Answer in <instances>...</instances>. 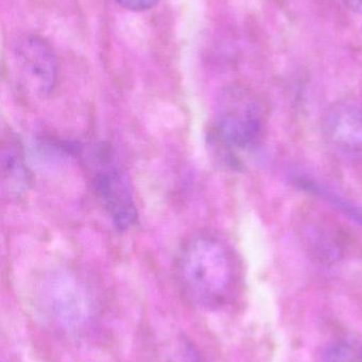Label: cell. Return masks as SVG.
Returning <instances> with one entry per match:
<instances>
[{
    "instance_id": "1",
    "label": "cell",
    "mask_w": 362,
    "mask_h": 362,
    "mask_svg": "<svg viewBox=\"0 0 362 362\" xmlns=\"http://www.w3.org/2000/svg\"><path fill=\"white\" fill-rule=\"evenodd\" d=\"M181 291L197 308L215 310L231 297L236 282L233 255L216 236L201 233L189 238L176 264Z\"/></svg>"
},
{
    "instance_id": "2",
    "label": "cell",
    "mask_w": 362,
    "mask_h": 362,
    "mask_svg": "<svg viewBox=\"0 0 362 362\" xmlns=\"http://www.w3.org/2000/svg\"><path fill=\"white\" fill-rule=\"evenodd\" d=\"M263 108L256 95L242 86L225 89L217 102L216 135L223 146L246 150L256 144L263 129Z\"/></svg>"
},
{
    "instance_id": "3",
    "label": "cell",
    "mask_w": 362,
    "mask_h": 362,
    "mask_svg": "<svg viewBox=\"0 0 362 362\" xmlns=\"http://www.w3.org/2000/svg\"><path fill=\"white\" fill-rule=\"evenodd\" d=\"M89 167L94 192L106 214L118 229H129L135 223L137 212L125 174L103 148L91 154Z\"/></svg>"
},
{
    "instance_id": "4",
    "label": "cell",
    "mask_w": 362,
    "mask_h": 362,
    "mask_svg": "<svg viewBox=\"0 0 362 362\" xmlns=\"http://www.w3.org/2000/svg\"><path fill=\"white\" fill-rule=\"evenodd\" d=\"M11 64L17 85L29 95H50L57 78V62L48 42L38 36H25L11 51Z\"/></svg>"
},
{
    "instance_id": "5",
    "label": "cell",
    "mask_w": 362,
    "mask_h": 362,
    "mask_svg": "<svg viewBox=\"0 0 362 362\" xmlns=\"http://www.w3.org/2000/svg\"><path fill=\"white\" fill-rule=\"evenodd\" d=\"M324 132L331 146L342 156L362 160V107L339 102L327 110Z\"/></svg>"
},
{
    "instance_id": "6",
    "label": "cell",
    "mask_w": 362,
    "mask_h": 362,
    "mask_svg": "<svg viewBox=\"0 0 362 362\" xmlns=\"http://www.w3.org/2000/svg\"><path fill=\"white\" fill-rule=\"evenodd\" d=\"M1 181L2 189L9 196H18L29 185V173L23 160V148L11 133L2 137Z\"/></svg>"
},
{
    "instance_id": "7",
    "label": "cell",
    "mask_w": 362,
    "mask_h": 362,
    "mask_svg": "<svg viewBox=\"0 0 362 362\" xmlns=\"http://www.w3.org/2000/svg\"><path fill=\"white\" fill-rule=\"evenodd\" d=\"M322 362H362V340L353 335L336 338L325 348Z\"/></svg>"
},
{
    "instance_id": "8",
    "label": "cell",
    "mask_w": 362,
    "mask_h": 362,
    "mask_svg": "<svg viewBox=\"0 0 362 362\" xmlns=\"http://www.w3.org/2000/svg\"><path fill=\"white\" fill-rule=\"evenodd\" d=\"M115 1L128 10L140 12V11L149 10V8L157 6L159 0H115Z\"/></svg>"
},
{
    "instance_id": "9",
    "label": "cell",
    "mask_w": 362,
    "mask_h": 362,
    "mask_svg": "<svg viewBox=\"0 0 362 362\" xmlns=\"http://www.w3.org/2000/svg\"><path fill=\"white\" fill-rule=\"evenodd\" d=\"M346 8L362 16V0H342Z\"/></svg>"
}]
</instances>
